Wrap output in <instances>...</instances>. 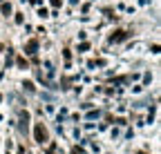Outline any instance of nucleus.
Masks as SVG:
<instances>
[{"mask_svg":"<svg viewBox=\"0 0 161 154\" xmlns=\"http://www.w3.org/2000/svg\"><path fill=\"white\" fill-rule=\"evenodd\" d=\"M36 136H38V141L43 143V141H45V129H43V127H38V129H36Z\"/></svg>","mask_w":161,"mask_h":154,"instance_id":"1","label":"nucleus"}]
</instances>
